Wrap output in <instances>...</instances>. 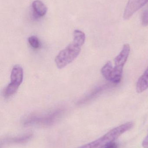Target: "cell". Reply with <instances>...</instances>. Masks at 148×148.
I'll list each match as a JSON object with an SVG mask.
<instances>
[{
  "label": "cell",
  "instance_id": "obj_1",
  "mask_svg": "<svg viewBox=\"0 0 148 148\" xmlns=\"http://www.w3.org/2000/svg\"><path fill=\"white\" fill-rule=\"evenodd\" d=\"M133 126L134 123L132 122L122 124L112 129L97 140L77 148H102L105 145L113 143L122 134L131 129Z\"/></svg>",
  "mask_w": 148,
  "mask_h": 148
},
{
  "label": "cell",
  "instance_id": "obj_2",
  "mask_svg": "<svg viewBox=\"0 0 148 148\" xmlns=\"http://www.w3.org/2000/svg\"><path fill=\"white\" fill-rule=\"evenodd\" d=\"M82 46L73 41L72 43L61 50L55 59L57 67L61 69L71 63L80 53Z\"/></svg>",
  "mask_w": 148,
  "mask_h": 148
},
{
  "label": "cell",
  "instance_id": "obj_3",
  "mask_svg": "<svg viewBox=\"0 0 148 148\" xmlns=\"http://www.w3.org/2000/svg\"><path fill=\"white\" fill-rule=\"evenodd\" d=\"M130 51L129 45L124 44L122 50L114 59L115 66L113 68L110 80L113 83H118L121 80L123 67L127 60Z\"/></svg>",
  "mask_w": 148,
  "mask_h": 148
},
{
  "label": "cell",
  "instance_id": "obj_4",
  "mask_svg": "<svg viewBox=\"0 0 148 148\" xmlns=\"http://www.w3.org/2000/svg\"><path fill=\"white\" fill-rule=\"evenodd\" d=\"M23 74V70L21 66L16 65L13 67L10 75L11 82L5 88L3 92L5 97H9L17 92L22 82Z\"/></svg>",
  "mask_w": 148,
  "mask_h": 148
},
{
  "label": "cell",
  "instance_id": "obj_5",
  "mask_svg": "<svg viewBox=\"0 0 148 148\" xmlns=\"http://www.w3.org/2000/svg\"><path fill=\"white\" fill-rule=\"evenodd\" d=\"M148 2V0H129L123 13L124 19H129L137 10Z\"/></svg>",
  "mask_w": 148,
  "mask_h": 148
},
{
  "label": "cell",
  "instance_id": "obj_6",
  "mask_svg": "<svg viewBox=\"0 0 148 148\" xmlns=\"http://www.w3.org/2000/svg\"><path fill=\"white\" fill-rule=\"evenodd\" d=\"M148 88V66L144 73L140 77L136 84V89L138 93H142Z\"/></svg>",
  "mask_w": 148,
  "mask_h": 148
},
{
  "label": "cell",
  "instance_id": "obj_7",
  "mask_svg": "<svg viewBox=\"0 0 148 148\" xmlns=\"http://www.w3.org/2000/svg\"><path fill=\"white\" fill-rule=\"evenodd\" d=\"M32 6L36 13L40 16L45 15L47 11L46 5L39 0L34 1L32 3Z\"/></svg>",
  "mask_w": 148,
  "mask_h": 148
},
{
  "label": "cell",
  "instance_id": "obj_8",
  "mask_svg": "<svg viewBox=\"0 0 148 148\" xmlns=\"http://www.w3.org/2000/svg\"><path fill=\"white\" fill-rule=\"evenodd\" d=\"M113 69L112 62L110 61H108L103 67L101 70V73L104 78L110 82Z\"/></svg>",
  "mask_w": 148,
  "mask_h": 148
},
{
  "label": "cell",
  "instance_id": "obj_9",
  "mask_svg": "<svg viewBox=\"0 0 148 148\" xmlns=\"http://www.w3.org/2000/svg\"><path fill=\"white\" fill-rule=\"evenodd\" d=\"M86 36L83 32L79 30H75L74 32V41L83 46L85 42Z\"/></svg>",
  "mask_w": 148,
  "mask_h": 148
},
{
  "label": "cell",
  "instance_id": "obj_10",
  "mask_svg": "<svg viewBox=\"0 0 148 148\" xmlns=\"http://www.w3.org/2000/svg\"><path fill=\"white\" fill-rule=\"evenodd\" d=\"M30 45L34 49H38L40 47V42L38 38L35 36H31L28 39Z\"/></svg>",
  "mask_w": 148,
  "mask_h": 148
},
{
  "label": "cell",
  "instance_id": "obj_11",
  "mask_svg": "<svg viewBox=\"0 0 148 148\" xmlns=\"http://www.w3.org/2000/svg\"><path fill=\"white\" fill-rule=\"evenodd\" d=\"M141 23L143 26L148 25V6L143 10L141 15Z\"/></svg>",
  "mask_w": 148,
  "mask_h": 148
},
{
  "label": "cell",
  "instance_id": "obj_12",
  "mask_svg": "<svg viewBox=\"0 0 148 148\" xmlns=\"http://www.w3.org/2000/svg\"><path fill=\"white\" fill-rule=\"evenodd\" d=\"M102 148H117V146L114 143H111L105 145Z\"/></svg>",
  "mask_w": 148,
  "mask_h": 148
},
{
  "label": "cell",
  "instance_id": "obj_13",
  "mask_svg": "<svg viewBox=\"0 0 148 148\" xmlns=\"http://www.w3.org/2000/svg\"><path fill=\"white\" fill-rule=\"evenodd\" d=\"M142 146L144 148H148V135L142 142Z\"/></svg>",
  "mask_w": 148,
  "mask_h": 148
}]
</instances>
